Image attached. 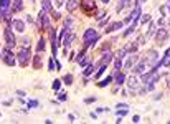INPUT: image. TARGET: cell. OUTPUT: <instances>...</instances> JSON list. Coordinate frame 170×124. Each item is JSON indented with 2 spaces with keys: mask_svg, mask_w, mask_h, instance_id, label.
<instances>
[{
  "mask_svg": "<svg viewBox=\"0 0 170 124\" xmlns=\"http://www.w3.org/2000/svg\"><path fill=\"white\" fill-rule=\"evenodd\" d=\"M30 45V38H23V47H28Z\"/></svg>",
  "mask_w": 170,
  "mask_h": 124,
  "instance_id": "40",
  "label": "cell"
},
{
  "mask_svg": "<svg viewBox=\"0 0 170 124\" xmlns=\"http://www.w3.org/2000/svg\"><path fill=\"white\" fill-rule=\"evenodd\" d=\"M167 7H168V10H170V0H168V2H167Z\"/></svg>",
  "mask_w": 170,
  "mask_h": 124,
  "instance_id": "47",
  "label": "cell"
},
{
  "mask_svg": "<svg viewBox=\"0 0 170 124\" xmlns=\"http://www.w3.org/2000/svg\"><path fill=\"white\" fill-rule=\"evenodd\" d=\"M132 121H134V122H139V121H140V118H139V116H134Z\"/></svg>",
  "mask_w": 170,
  "mask_h": 124,
  "instance_id": "44",
  "label": "cell"
},
{
  "mask_svg": "<svg viewBox=\"0 0 170 124\" xmlns=\"http://www.w3.org/2000/svg\"><path fill=\"white\" fill-rule=\"evenodd\" d=\"M58 98L61 99V101H66V93H63V91H59V93H58Z\"/></svg>",
  "mask_w": 170,
  "mask_h": 124,
  "instance_id": "33",
  "label": "cell"
},
{
  "mask_svg": "<svg viewBox=\"0 0 170 124\" xmlns=\"http://www.w3.org/2000/svg\"><path fill=\"white\" fill-rule=\"evenodd\" d=\"M149 60H150V61H157V51H155V50H152V51L149 53Z\"/></svg>",
  "mask_w": 170,
  "mask_h": 124,
  "instance_id": "27",
  "label": "cell"
},
{
  "mask_svg": "<svg viewBox=\"0 0 170 124\" xmlns=\"http://www.w3.org/2000/svg\"><path fill=\"white\" fill-rule=\"evenodd\" d=\"M155 33V25H154V22H152L150 25H149V31H147V37H152V35Z\"/></svg>",
  "mask_w": 170,
  "mask_h": 124,
  "instance_id": "25",
  "label": "cell"
},
{
  "mask_svg": "<svg viewBox=\"0 0 170 124\" xmlns=\"http://www.w3.org/2000/svg\"><path fill=\"white\" fill-rule=\"evenodd\" d=\"M114 80V76H107V78H104V80L101 81V83H98V86H101V88H104V86H107L111 81Z\"/></svg>",
  "mask_w": 170,
  "mask_h": 124,
  "instance_id": "23",
  "label": "cell"
},
{
  "mask_svg": "<svg viewBox=\"0 0 170 124\" xmlns=\"http://www.w3.org/2000/svg\"><path fill=\"white\" fill-rule=\"evenodd\" d=\"M114 80L117 84H124V81H126V74L124 73H116L114 74Z\"/></svg>",
  "mask_w": 170,
  "mask_h": 124,
  "instance_id": "15",
  "label": "cell"
},
{
  "mask_svg": "<svg viewBox=\"0 0 170 124\" xmlns=\"http://www.w3.org/2000/svg\"><path fill=\"white\" fill-rule=\"evenodd\" d=\"M3 61H5V65H8V66H13L15 65V55L12 53V50H8V48H5V51H3Z\"/></svg>",
  "mask_w": 170,
  "mask_h": 124,
  "instance_id": "7",
  "label": "cell"
},
{
  "mask_svg": "<svg viewBox=\"0 0 170 124\" xmlns=\"http://www.w3.org/2000/svg\"><path fill=\"white\" fill-rule=\"evenodd\" d=\"M104 70H106V66H98V71H96V78H99L102 73H104Z\"/></svg>",
  "mask_w": 170,
  "mask_h": 124,
  "instance_id": "31",
  "label": "cell"
},
{
  "mask_svg": "<svg viewBox=\"0 0 170 124\" xmlns=\"http://www.w3.org/2000/svg\"><path fill=\"white\" fill-rule=\"evenodd\" d=\"M149 20H150V15H144V17H142V20H140V22H142V23H147Z\"/></svg>",
  "mask_w": 170,
  "mask_h": 124,
  "instance_id": "36",
  "label": "cell"
},
{
  "mask_svg": "<svg viewBox=\"0 0 170 124\" xmlns=\"http://www.w3.org/2000/svg\"><path fill=\"white\" fill-rule=\"evenodd\" d=\"M12 28H15L17 31H22L25 30V22L23 20H18V18H15V20H12Z\"/></svg>",
  "mask_w": 170,
  "mask_h": 124,
  "instance_id": "10",
  "label": "cell"
},
{
  "mask_svg": "<svg viewBox=\"0 0 170 124\" xmlns=\"http://www.w3.org/2000/svg\"><path fill=\"white\" fill-rule=\"evenodd\" d=\"M55 3H56V7H61V5H65V0H55Z\"/></svg>",
  "mask_w": 170,
  "mask_h": 124,
  "instance_id": "38",
  "label": "cell"
},
{
  "mask_svg": "<svg viewBox=\"0 0 170 124\" xmlns=\"http://www.w3.org/2000/svg\"><path fill=\"white\" fill-rule=\"evenodd\" d=\"M81 10H83L86 15L96 12V0H81Z\"/></svg>",
  "mask_w": 170,
  "mask_h": 124,
  "instance_id": "4",
  "label": "cell"
},
{
  "mask_svg": "<svg viewBox=\"0 0 170 124\" xmlns=\"http://www.w3.org/2000/svg\"><path fill=\"white\" fill-rule=\"evenodd\" d=\"M27 22H30V23L33 22V18H31V15H27Z\"/></svg>",
  "mask_w": 170,
  "mask_h": 124,
  "instance_id": "46",
  "label": "cell"
},
{
  "mask_svg": "<svg viewBox=\"0 0 170 124\" xmlns=\"http://www.w3.org/2000/svg\"><path fill=\"white\" fill-rule=\"evenodd\" d=\"M130 20H132V17H130V15H129V17H126V20H124V22H126V23H129V22H130Z\"/></svg>",
  "mask_w": 170,
  "mask_h": 124,
  "instance_id": "45",
  "label": "cell"
},
{
  "mask_svg": "<svg viewBox=\"0 0 170 124\" xmlns=\"http://www.w3.org/2000/svg\"><path fill=\"white\" fill-rule=\"evenodd\" d=\"M81 66H84V65H89V60H86V58H83V60H81Z\"/></svg>",
  "mask_w": 170,
  "mask_h": 124,
  "instance_id": "39",
  "label": "cell"
},
{
  "mask_svg": "<svg viewBox=\"0 0 170 124\" xmlns=\"http://www.w3.org/2000/svg\"><path fill=\"white\" fill-rule=\"evenodd\" d=\"M168 38V31L165 30V28H160V30L155 33V40L159 41V43H162V41H165Z\"/></svg>",
  "mask_w": 170,
  "mask_h": 124,
  "instance_id": "8",
  "label": "cell"
},
{
  "mask_svg": "<svg viewBox=\"0 0 170 124\" xmlns=\"http://www.w3.org/2000/svg\"><path fill=\"white\" fill-rule=\"evenodd\" d=\"M50 33V41H51V51H53V58H56V43H58V37H56V30L53 27L48 28Z\"/></svg>",
  "mask_w": 170,
  "mask_h": 124,
  "instance_id": "6",
  "label": "cell"
},
{
  "mask_svg": "<svg viewBox=\"0 0 170 124\" xmlns=\"http://www.w3.org/2000/svg\"><path fill=\"white\" fill-rule=\"evenodd\" d=\"M114 66H116V71H119V70L122 68V61H121V58H117L114 61Z\"/></svg>",
  "mask_w": 170,
  "mask_h": 124,
  "instance_id": "30",
  "label": "cell"
},
{
  "mask_svg": "<svg viewBox=\"0 0 170 124\" xmlns=\"http://www.w3.org/2000/svg\"><path fill=\"white\" fill-rule=\"evenodd\" d=\"M124 56H126V50H121V51L117 53V58H121V60H122Z\"/></svg>",
  "mask_w": 170,
  "mask_h": 124,
  "instance_id": "35",
  "label": "cell"
},
{
  "mask_svg": "<svg viewBox=\"0 0 170 124\" xmlns=\"http://www.w3.org/2000/svg\"><path fill=\"white\" fill-rule=\"evenodd\" d=\"M53 63H55V58H51L48 61V70H50V71H53V70H55V68H53Z\"/></svg>",
  "mask_w": 170,
  "mask_h": 124,
  "instance_id": "32",
  "label": "cell"
},
{
  "mask_svg": "<svg viewBox=\"0 0 170 124\" xmlns=\"http://www.w3.org/2000/svg\"><path fill=\"white\" fill-rule=\"evenodd\" d=\"M43 50H45V38H40V40H38V45H37V51L41 53Z\"/></svg>",
  "mask_w": 170,
  "mask_h": 124,
  "instance_id": "24",
  "label": "cell"
},
{
  "mask_svg": "<svg viewBox=\"0 0 170 124\" xmlns=\"http://www.w3.org/2000/svg\"><path fill=\"white\" fill-rule=\"evenodd\" d=\"M28 106H30V108H37L38 101H28Z\"/></svg>",
  "mask_w": 170,
  "mask_h": 124,
  "instance_id": "34",
  "label": "cell"
},
{
  "mask_svg": "<svg viewBox=\"0 0 170 124\" xmlns=\"http://www.w3.org/2000/svg\"><path fill=\"white\" fill-rule=\"evenodd\" d=\"M94 70H96V68H94V66H91V65H89V66H88L86 70H84V73H83V74H84V76H89V74L93 73Z\"/></svg>",
  "mask_w": 170,
  "mask_h": 124,
  "instance_id": "28",
  "label": "cell"
},
{
  "mask_svg": "<svg viewBox=\"0 0 170 124\" xmlns=\"http://www.w3.org/2000/svg\"><path fill=\"white\" fill-rule=\"evenodd\" d=\"M144 66H146V63H144V61H139L136 66H134V73H139V74L144 73Z\"/></svg>",
  "mask_w": 170,
  "mask_h": 124,
  "instance_id": "19",
  "label": "cell"
},
{
  "mask_svg": "<svg viewBox=\"0 0 170 124\" xmlns=\"http://www.w3.org/2000/svg\"><path fill=\"white\" fill-rule=\"evenodd\" d=\"M69 25H71V18H66V20H65V27L69 28Z\"/></svg>",
  "mask_w": 170,
  "mask_h": 124,
  "instance_id": "41",
  "label": "cell"
},
{
  "mask_svg": "<svg viewBox=\"0 0 170 124\" xmlns=\"http://www.w3.org/2000/svg\"><path fill=\"white\" fill-rule=\"evenodd\" d=\"M122 25H124V22H114V23H111L107 28H106V31H107V33H111V31H116V30H119Z\"/></svg>",
  "mask_w": 170,
  "mask_h": 124,
  "instance_id": "13",
  "label": "cell"
},
{
  "mask_svg": "<svg viewBox=\"0 0 170 124\" xmlns=\"http://www.w3.org/2000/svg\"><path fill=\"white\" fill-rule=\"evenodd\" d=\"M76 7H78V0H68V2H66V8H68V12H73Z\"/></svg>",
  "mask_w": 170,
  "mask_h": 124,
  "instance_id": "16",
  "label": "cell"
},
{
  "mask_svg": "<svg viewBox=\"0 0 170 124\" xmlns=\"http://www.w3.org/2000/svg\"><path fill=\"white\" fill-rule=\"evenodd\" d=\"M83 40H84V48L93 47V45L99 40V33L96 30H93V28H88V30L84 31V35H83Z\"/></svg>",
  "mask_w": 170,
  "mask_h": 124,
  "instance_id": "1",
  "label": "cell"
},
{
  "mask_svg": "<svg viewBox=\"0 0 170 124\" xmlns=\"http://www.w3.org/2000/svg\"><path fill=\"white\" fill-rule=\"evenodd\" d=\"M160 65H162V66H170V53H168V50L165 51V56L162 58Z\"/></svg>",
  "mask_w": 170,
  "mask_h": 124,
  "instance_id": "18",
  "label": "cell"
},
{
  "mask_svg": "<svg viewBox=\"0 0 170 124\" xmlns=\"http://www.w3.org/2000/svg\"><path fill=\"white\" fill-rule=\"evenodd\" d=\"M23 8V0H12V12L13 13H17V12H20V10Z\"/></svg>",
  "mask_w": 170,
  "mask_h": 124,
  "instance_id": "11",
  "label": "cell"
},
{
  "mask_svg": "<svg viewBox=\"0 0 170 124\" xmlns=\"http://www.w3.org/2000/svg\"><path fill=\"white\" fill-rule=\"evenodd\" d=\"M136 61H137V56H130V58H127L126 63H124V68H130Z\"/></svg>",
  "mask_w": 170,
  "mask_h": 124,
  "instance_id": "21",
  "label": "cell"
},
{
  "mask_svg": "<svg viewBox=\"0 0 170 124\" xmlns=\"http://www.w3.org/2000/svg\"><path fill=\"white\" fill-rule=\"evenodd\" d=\"M127 84H129L130 90H136L137 84H139V83H137V78H136V76H130V78H129V81H127Z\"/></svg>",
  "mask_w": 170,
  "mask_h": 124,
  "instance_id": "17",
  "label": "cell"
},
{
  "mask_svg": "<svg viewBox=\"0 0 170 124\" xmlns=\"http://www.w3.org/2000/svg\"><path fill=\"white\" fill-rule=\"evenodd\" d=\"M59 88H61V81H59V80H55V81H53V90L58 91Z\"/></svg>",
  "mask_w": 170,
  "mask_h": 124,
  "instance_id": "29",
  "label": "cell"
},
{
  "mask_svg": "<svg viewBox=\"0 0 170 124\" xmlns=\"http://www.w3.org/2000/svg\"><path fill=\"white\" fill-rule=\"evenodd\" d=\"M33 68L40 70L41 68V55H35L33 56Z\"/></svg>",
  "mask_w": 170,
  "mask_h": 124,
  "instance_id": "14",
  "label": "cell"
},
{
  "mask_svg": "<svg viewBox=\"0 0 170 124\" xmlns=\"http://www.w3.org/2000/svg\"><path fill=\"white\" fill-rule=\"evenodd\" d=\"M137 43H146V41H144V37H137Z\"/></svg>",
  "mask_w": 170,
  "mask_h": 124,
  "instance_id": "42",
  "label": "cell"
},
{
  "mask_svg": "<svg viewBox=\"0 0 170 124\" xmlns=\"http://www.w3.org/2000/svg\"><path fill=\"white\" fill-rule=\"evenodd\" d=\"M43 10L48 13L53 12V7H51V0H43Z\"/></svg>",
  "mask_w": 170,
  "mask_h": 124,
  "instance_id": "20",
  "label": "cell"
},
{
  "mask_svg": "<svg viewBox=\"0 0 170 124\" xmlns=\"http://www.w3.org/2000/svg\"><path fill=\"white\" fill-rule=\"evenodd\" d=\"M63 81H65V84H73V76H71V74H65Z\"/></svg>",
  "mask_w": 170,
  "mask_h": 124,
  "instance_id": "26",
  "label": "cell"
},
{
  "mask_svg": "<svg viewBox=\"0 0 170 124\" xmlns=\"http://www.w3.org/2000/svg\"><path fill=\"white\" fill-rule=\"evenodd\" d=\"M30 58H31V51H30V48H28V47L20 48L18 55H17L18 65H20V66H28V63H30Z\"/></svg>",
  "mask_w": 170,
  "mask_h": 124,
  "instance_id": "2",
  "label": "cell"
},
{
  "mask_svg": "<svg viewBox=\"0 0 170 124\" xmlns=\"http://www.w3.org/2000/svg\"><path fill=\"white\" fill-rule=\"evenodd\" d=\"M117 114H119V116H126V114H127V108H126V109H119Z\"/></svg>",
  "mask_w": 170,
  "mask_h": 124,
  "instance_id": "37",
  "label": "cell"
},
{
  "mask_svg": "<svg viewBox=\"0 0 170 124\" xmlns=\"http://www.w3.org/2000/svg\"><path fill=\"white\" fill-rule=\"evenodd\" d=\"M116 108H121V109H126L127 108V104H122V103H119L117 106H116Z\"/></svg>",
  "mask_w": 170,
  "mask_h": 124,
  "instance_id": "43",
  "label": "cell"
},
{
  "mask_svg": "<svg viewBox=\"0 0 170 124\" xmlns=\"http://www.w3.org/2000/svg\"><path fill=\"white\" fill-rule=\"evenodd\" d=\"M3 35H5V48L12 50L13 47H15V43H17L15 35H13V31H12V27H7L5 31H3Z\"/></svg>",
  "mask_w": 170,
  "mask_h": 124,
  "instance_id": "3",
  "label": "cell"
},
{
  "mask_svg": "<svg viewBox=\"0 0 170 124\" xmlns=\"http://www.w3.org/2000/svg\"><path fill=\"white\" fill-rule=\"evenodd\" d=\"M38 28H40V30H48L50 28V20H48L45 10H41L40 15H38Z\"/></svg>",
  "mask_w": 170,
  "mask_h": 124,
  "instance_id": "5",
  "label": "cell"
},
{
  "mask_svg": "<svg viewBox=\"0 0 170 124\" xmlns=\"http://www.w3.org/2000/svg\"><path fill=\"white\" fill-rule=\"evenodd\" d=\"M109 61H112V53H109V51H106L104 55H102V58H101V61L98 63V66H107V63Z\"/></svg>",
  "mask_w": 170,
  "mask_h": 124,
  "instance_id": "9",
  "label": "cell"
},
{
  "mask_svg": "<svg viewBox=\"0 0 170 124\" xmlns=\"http://www.w3.org/2000/svg\"><path fill=\"white\" fill-rule=\"evenodd\" d=\"M140 13H142V12H140V7H139V5H137V7H136V8H134V12H132V13H130V17H132V20H139Z\"/></svg>",
  "mask_w": 170,
  "mask_h": 124,
  "instance_id": "22",
  "label": "cell"
},
{
  "mask_svg": "<svg viewBox=\"0 0 170 124\" xmlns=\"http://www.w3.org/2000/svg\"><path fill=\"white\" fill-rule=\"evenodd\" d=\"M73 40H74V35L69 33V30H68L66 31V35H65V38H63V45H65V48H68L69 45H71Z\"/></svg>",
  "mask_w": 170,
  "mask_h": 124,
  "instance_id": "12",
  "label": "cell"
},
{
  "mask_svg": "<svg viewBox=\"0 0 170 124\" xmlns=\"http://www.w3.org/2000/svg\"><path fill=\"white\" fill-rule=\"evenodd\" d=\"M102 3H109V0H102Z\"/></svg>",
  "mask_w": 170,
  "mask_h": 124,
  "instance_id": "48",
  "label": "cell"
}]
</instances>
